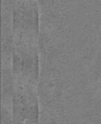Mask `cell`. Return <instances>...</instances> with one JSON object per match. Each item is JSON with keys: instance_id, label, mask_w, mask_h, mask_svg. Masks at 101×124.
<instances>
[{"instance_id": "obj_1", "label": "cell", "mask_w": 101, "mask_h": 124, "mask_svg": "<svg viewBox=\"0 0 101 124\" xmlns=\"http://www.w3.org/2000/svg\"><path fill=\"white\" fill-rule=\"evenodd\" d=\"M25 102L20 94L15 95L14 98V117L17 124H21L25 118V113H27Z\"/></svg>"}]
</instances>
